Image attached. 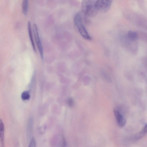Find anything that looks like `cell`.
<instances>
[{
    "label": "cell",
    "mask_w": 147,
    "mask_h": 147,
    "mask_svg": "<svg viewBox=\"0 0 147 147\" xmlns=\"http://www.w3.org/2000/svg\"><path fill=\"white\" fill-rule=\"evenodd\" d=\"M4 133L5 126L3 120L0 118V142L2 147H4L5 145Z\"/></svg>",
    "instance_id": "6"
},
{
    "label": "cell",
    "mask_w": 147,
    "mask_h": 147,
    "mask_svg": "<svg viewBox=\"0 0 147 147\" xmlns=\"http://www.w3.org/2000/svg\"><path fill=\"white\" fill-rule=\"evenodd\" d=\"M68 104L69 107H72L74 104V101L71 98L69 99L68 100Z\"/></svg>",
    "instance_id": "12"
},
{
    "label": "cell",
    "mask_w": 147,
    "mask_h": 147,
    "mask_svg": "<svg viewBox=\"0 0 147 147\" xmlns=\"http://www.w3.org/2000/svg\"><path fill=\"white\" fill-rule=\"evenodd\" d=\"M21 97L22 99L24 101L27 100L29 99L30 95L29 92L27 91L23 92L21 94Z\"/></svg>",
    "instance_id": "11"
},
{
    "label": "cell",
    "mask_w": 147,
    "mask_h": 147,
    "mask_svg": "<svg viewBox=\"0 0 147 147\" xmlns=\"http://www.w3.org/2000/svg\"><path fill=\"white\" fill-rule=\"evenodd\" d=\"M28 34H29L30 42H31L33 50L34 51V52H36V49L33 37V34H32V31L31 24V22L30 21H28Z\"/></svg>",
    "instance_id": "7"
},
{
    "label": "cell",
    "mask_w": 147,
    "mask_h": 147,
    "mask_svg": "<svg viewBox=\"0 0 147 147\" xmlns=\"http://www.w3.org/2000/svg\"><path fill=\"white\" fill-rule=\"evenodd\" d=\"M112 0H97L95 2V5L98 11L105 13L111 7Z\"/></svg>",
    "instance_id": "3"
},
{
    "label": "cell",
    "mask_w": 147,
    "mask_h": 147,
    "mask_svg": "<svg viewBox=\"0 0 147 147\" xmlns=\"http://www.w3.org/2000/svg\"><path fill=\"white\" fill-rule=\"evenodd\" d=\"M94 0H83L82 9L85 15L89 17H94L97 15L98 11L96 8Z\"/></svg>",
    "instance_id": "1"
},
{
    "label": "cell",
    "mask_w": 147,
    "mask_h": 147,
    "mask_svg": "<svg viewBox=\"0 0 147 147\" xmlns=\"http://www.w3.org/2000/svg\"><path fill=\"white\" fill-rule=\"evenodd\" d=\"M75 25L78 29L81 35L86 40H91V38L88 32L83 24L82 17L80 13H77L75 15L74 19Z\"/></svg>",
    "instance_id": "2"
},
{
    "label": "cell",
    "mask_w": 147,
    "mask_h": 147,
    "mask_svg": "<svg viewBox=\"0 0 147 147\" xmlns=\"http://www.w3.org/2000/svg\"><path fill=\"white\" fill-rule=\"evenodd\" d=\"M29 0H23L22 1V13L24 15H27L28 8Z\"/></svg>",
    "instance_id": "9"
},
{
    "label": "cell",
    "mask_w": 147,
    "mask_h": 147,
    "mask_svg": "<svg viewBox=\"0 0 147 147\" xmlns=\"http://www.w3.org/2000/svg\"><path fill=\"white\" fill-rule=\"evenodd\" d=\"M146 128L147 125L146 124L140 132L134 136V139L136 140H138L144 137L146 133Z\"/></svg>",
    "instance_id": "8"
},
{
    "label": "cell",
    "mask_w": 147,
    "mask_h": 147,
    "mask_svg": "<svg viewBox=\"0 0 147 147\" xmlns=\"http://www.w3.org/2000/svg\"><path fill=\"white\" fill-rule=\"evenodd\" d=\"M114 113L118 125L120 127H123L126 123V120L123 116L118 110L114 109Z\"/></svg>",
    "instance_id": "5"
},
{
    "label": "cell",
    "mask_w": 147,
    "mask_h": 147,
    "mask_svg": "<svg viewBox=\"0 0 147 147\" xmlns=\"http://www.w3.org/2000/svg\"><path fill=\"white\" fill-rule=\"evenodd\" d=\"M36 145V142L34 138H32L29 144V147H34Z\"/></svg>",
    "instance_id": "13"
},
{
    "label": "cell",
    "mask_w": 147,
    "mask_h": 147,
    "mask_svg": "<svg viewBox=\"0 0 147 147\" xmlns=\"http://www.w3.org/2000/svg\"><path fill=\"white\" fill-rule=\"evenodd\" d=\"M128 36L130 40L133 41L137 39L138 36V34L136 32L131 30L128 32Z\"/></svg>",
    "instance_id": "10"
},
{
    "label": "cell",
    "mask_w": 147,
    "mask_h": 147,
    "mask_svg": "<svg viewBox=\"0 0 147 147\" xmlns=\"http://www.w3.org/2000/svg\"><path fill=\"white\" fill-rule=\"evenodd\" d=\"M33 31L34 39L35 41L37 46L39 52L41 57L42 59L44 58L43 50L41 42L40 39L39 34L38 28L36 24H34L33 26Z\"/></svg>",
    "instance_id": "4"
}]
</instances>
